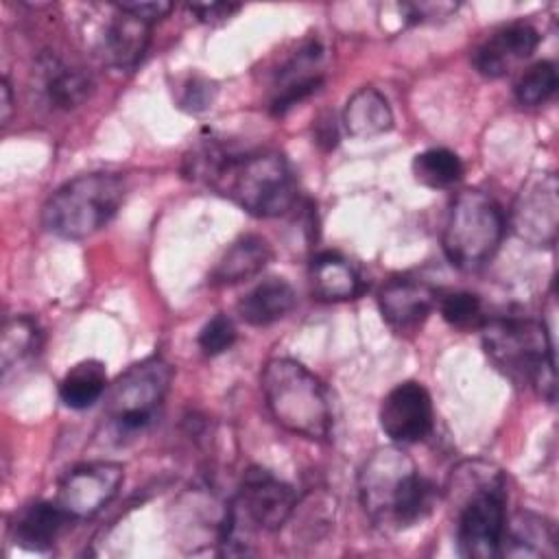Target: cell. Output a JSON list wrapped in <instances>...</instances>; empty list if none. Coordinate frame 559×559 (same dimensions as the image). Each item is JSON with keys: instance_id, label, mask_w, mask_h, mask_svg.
<instances>
[{"instance_id": "obj_1", "label": "cell", "mask_w": 559, "mask_h": 559, "mask_svg": "<svg viewBox=\"0 0 559 559\" xmlns=\"http://www.w3.org/2000/svg\"><path fill=\"white\" fill-rule=\"evenodd\" d=\"M188 162L192 179L205 181L221 197H227L253 216H284L297 201L295 177L277 151L238 153L207 144L194 151Z\"/></svg>"}, {"instance_id": "obj_2", "label": "cell", "mask_w": 559, "mask_h": 559, "mask_svg": "<svg viewBox=\"0 0 559 559\" xmlns=\"http://www.w3.org/2000/svg\"><path fill=\"white\" fill-rule=\"evenodd\" d=\"M454 496L461 500L456 520V546L467 559L498 557L507 520L504 480L498 469L465 463L452 474Z\"/></svg>"}, {"instance_id": "obj_3", "label": "cell", "mask_w": 559, "mask_h": 559, "mask_svg": "<svg viewBox=\"0 0 559 559\" xmlns=\"http://www.w3.org/2000/svg\"><path fill=\"white\" fill-rule=\"evenodd\" d=\"M491 362L515 384L535 386L555 402V343L544 323L522 317L491 319L480 325Z\"/></svg>"}, {"instance_id": "obj_4", "label": "cell", "mask_w": 559, "mask_h": 559, "mask_svg": "<svg viewBox=\"0 0 559 559\" xmlns=\"http://www.w3.org/2000/svg\"><path fill=\"white\" fill-rule=\"evenodd\" d=\"M297 496L290 485L262 467H249L238 493L218 524V544L225 555H247L251 537L260 531H280L293 515Z\"/></svg>"}, {"instance_id": "obj_5", "label": "cell", "mask_w": 559, "mask_h": 559, "mask_svg": "<svg viewBox=\"0 0 559 559\" xmlns=\"http://www.w3.org/2000/svg\"><path fill=\"white\" fill-rule=\"evenodd\" d=\"M262 393L273 419L293 435L325 441L332 408L323 384L297 360L273 358L262 371Z\"/></svg>"}, {"instance_id": "obj_6", "label": "cell", "mask_w": 559, "mask_h": 559, "mask_svg": "<svg viewBox=\"0 0 559 559\" xmlns=\"http://www.w3.org/2000/svg\"><path fill=\"white\" fill-rule=\"evenodd\" d=\"M124 199V181L114 173H87L57 188L41 210L44 227L68 240L103 229Z\"/></svg>"}, {"instance_id": "obj_7", "label": "cell", "mask_w": 559, "mask_h": 559, "mask_svg": "<svg viewBox=\"0 0 559 559\" xmlns=\"http://www.w3.org/2000/svg\"><path fill=\"white\" fill-rule=\"evenodd\" d=\"M504 234L500 205L483 190H461L443 227V253L461 271H476L493 258Z\"/></svg>"}, {"instance_id": "obj_8", "label": "cell", "mask_w": 559, "mask_h": 559, "mask_svg": "<svg viewBox=\"0 0 559 559\" xmlns=\"http://www.w3.org/2000/svg\"><path fill=\"white\" fill-rule=\"evenodd\" d=\"M173 367L162 358H146L129 367L107 393V417L118 435L142 432L168 393Z\"/></svg>"}, {"instance_id": "obj_9", "label": "cell", "mask_w": 559, "mask_h": 559, "mask_svg": "<svg viewBox=\"0 0 559 559\" xmlns=\"http://www.w3.org/2000/svg\"><path fill=\"white\" fill-rule=\"evenodd\" d=\"M415 463L400 448H378L360 469L358 491L365 513L380 526H393L397 502L415 474Z\"/></svg>"}, {"instance_id": "obj_10", "label": "cell", "mask_w": 559, "mask_h": 559, "mask_svg": "<svg viewBox=\"0 0 559 559\" xmlns=\"http://www.w3.org/2000/svg\"><path fill=\"white\" fill-rule=\"evenodd\" d=\"M559 183L552 173H535L511 207V229L533 247H552L559 227Z\"/></svg>"}, {"instance_id": "obj_11", "label": "cell", "mask_w": 559, "mask_h": 559, "mask_svg": "<svg viewBox=\"0 0 559 559\" xmlns=\"http://www.w3.org/2000/svg\"><path fill=\"white\" fill-rule=\"evenodd\" d=\"M124 480V467L114 461L83 463L66 474L57 502L74 520H87L107 507Z\"/></svg>"}, {"instance_id": "obj_12", "label": "cell", "mask_w": 559, "mask_h": 559, "mask_svg": "<svg viewBox=\"0 0 559 559\" xmlns=\"http://www.w3.org/2000/svg\"><path fill=\"white\" fill-rule=\"evenodd\" d=\"M380 428L395 443H417L432 430V402L419 382L393 386L380 404Z\"/></svg>"}, {"instance_id": "obj_13", "label": "cell", "mask_w": 559, "mask_h": 559, "mask_svg": "<svg viewBox=\"0 0 559 559\" xmlns=\"http://www.w3.org/2000/svg\"><path fill=\"white\" fill-rule=\"evenodd\" d=\"M539 46V33L526 24L515 22L496 31L487 41H483L474 55V68L487 79L504 76L515 63L528 59Z\"/></svg>"}, {"instance_id": "obj_14", "label": "cell", "mask_w": 559, "mask_h": 559, "mask_svg": "<svg viewBox=\"0 0 559 559\" xmlns=\"http://www.w3.org/2000/svg\"><path fill=\"white\" fill-rule=\"evenodd\" d=\"M378 304L384 321L391 328L397 332H413L435 308L437 293L432 286L419 280L393 277L380 288Z\"/></svg>"}, {"instance_id": "obj_15", "label": "cell", "mask_w": 559, "mask_h": 559, "mask_svg": "<svg viewBox=\"0 0 559 559\" xmlns=\"http://www.w3.org/2000/svg\"><path fill=\"white\" fill-rule=\"evenodd\" d=\"M498 557H557L555 524L531 511H518L504 520Z\"/></svg>"}, {"instance_id": "obj_16", "label": "cell", "mask_w": 559, "mask_h": 559, "mask_svg": "<svg viewBox=\"0 0 559 559\" xmlns=\"http://www.w3.org/2000/svg\"><path fill=\"white\" fill-rule=\"evenodd\" d=\"M151 41V24L118 9L105 26L103 57L118 70H133Z\"/></svg>"}, {"instance_id": "obj_17", "label": "cell", "mask_w": 559, "mask_h": 559, "mask_svg": "<svg viewBox=\"0 0 559 559\" xmlns=\"http://www.w3.org/2000/svg\"><path fill=\"white\" fill-rule=\"evenodd\" d=\"M72 518L59 507L57 500H39L15 513L11 524L13 539L28 550H48Z\"/></svg>"}, {"instance_id": "obj_18", "label": "cell", "mask_w": 559, "mask_h": 559, "mask_svg": "<svg viewBox=\"0 0 559 559\" xmlns=\"http://www.w3.org/2000/svg\"><path fill=\"white\" fill-rule=\"evenodd\" d=\"M295 299V290L286 280L266 277L238 301V314L245 323L264 328L284 319L293 310Z\"/></svg>"}, {"instance_id": "obj_19", "label": "cell", "mask_w": 559, "mask_h": 559, "mask_svg": "<svg viewBox=\"0 0 559 559\" xmlns=\"http://www.w3.org/2000/svg\"><path fill=\"white\" fill-rule=\"evenodd\" d=\"M271 255V245L262 236L247 234L223 253L210 275V282L214 286H229L249 280L269 264Z\"/></svg>"}, {"instance_id": "obj_20", "label": "cell", "mask_w": 559, "mask_h": 559, "mask_svg": "<svg viewBox=\"0 0 559 559\" xmlns=\"http://www.w3.org/2000/svg\"><path fill=\"white\" fill-rule=\"evenodd\" d=\"M310 282H312V293L325 301L354 299L362 290L356 269L345 258L332 251L319 253L312 260Z\"/></svg>"}, {"instance_id": "obj_21", "label": "cell", "mask_w": 559, "mask_h": 559, "mask_svg": "<svg viewBox=\"0 0 559 559\" xmlns=\"http://www.w3.org/2000/svg\"><path fill=\"white\" fill-rule=\"evenodd\" d=\"M343 124L354 138H373L391 129L393 114L386 98L376 87H360L345 105Z\"/></svg>"}, {"instance_id": "obj_22", "label": "cell", "mask_w": 559, "mask_h": 559, "mask_svg": "<svg viewBox=\"0 0 559 559\" xmlns=\"http://www.w3.org/2000/svg\"><path fill=\"white\" fill-rule=\"evenodd\" d=\"M107 389V371L98 360L74 365L59 384V397L68 408L83 411L94 406Z\"/></svg>"}, {"instance_id": "obj_23", "label": "cell", "mask_w": 559, "mask_h": 559, "mask_svg": "<svg viewBox=\"0 0 559 559\" xmlns=\"http://www.w3.org/2000/svg\"><path fill=\"white\" fill-rule=\"evenodd\" d=\"M413 175L426 188H450L463 177V164L454 151L435 146L415 155Z\"/></svg>"}, {"instance_id": "obj_24", "label": "cell", "mask_w": 559, "mask_h": 559, "mask_svg": "<svg viewBox=\"0 0 559 559\" xmlns=\"http://www.w3.org/2000/svg\"><path fill=\"white\" fill-rule=\"evenodd\" d=\"M39 343H41V332L31 317L20 314L9 319L2 328V345H0L2 373L7 376L11 367L33 358L39 349Z\"/></svg>"}, {"instance_id": "obj_25", "label": "cell", "mask_w": 559, "mask_h": 559, "mask_svg": "<svg viewBox=\"0 0 559 559\" xmlns=\"http://www.w3.org/2000/svg\"><path fill=\"white\" fill-rule=\"evenodd\" d=\"M94 90L90 74L79 68H55L46 81V94L52 107L74 109L83 105Z\"/></svg>"}, {"instance_id": "obj_26", "label": "cell", "mask_w": 559, "mask_h": 559, "mask_svg": "<svg viewBox=\"0 0 559 559\" xmlns=\"http://www.w3.org/2000/svg\"><path fill=\"white\" fill-rule=\"evenodd\" d=\"M557 90V70L550 61L533 63L515 83V98L524 107H537L546 103Z\"/></svg>"}, {"instance_id": "obj_27", "label": "cell", "mask_w": 559, "mask_h": 559, "mask_svg": "<svg viewBox=\"0 0 559 559\" xmlns=\"http://www.w3.org/2000/svg\"><path fill=\"white\" fill-rule=\"evenodd\" d=\"M441 317L459 330H469V328H480L485 323L483 319V304L474 293H448L439 301Z\"/></svg>"}, {"instance_id": "obj_28", "label": "cell", "mask_w": 559, "mask_h": 559, "mask_svg": "<svg viewBox=\"0 0 559 559\" xmlns=\"http://www.w3.org/2000/svg\"><path fill=\"white\" fill-rule=\"evenodd\" d=\"M199 347L207 356H218L236 343V328L227 314H214L199 332Z\"/></svg>"}, {"instance_id": "obj_29", "label": "cell", "mask_w": 559, "mask_h": 559, "mask_svg": "<svg viewBox=\"0 0 559 559\" xmlns=\"http://www.w3.org/2000/svg\"><path fill=\"white\" fill-rule=\"evenodd\" d=\"M321 83H323V79L317 76V74H312V76H306V79H299V81L280 85V87H277V96H275L273 103H271V111H273L275 116L286 114L293 105H297V103H301L304 98H308L310 94H314Z\"/></svg>"}, {"instance_id": "obj_30", "label": "cell", "mask_w": 559, "mask_h": 559, "mask_svg": "<svg viewBox=\"0 0 559 559\" xmlns=\"http://www.w3.org/2000/svg\"><path fill=\"white\" fill-rule=\"evenodd\" d=\"M216 94V87L205 79H192L181 96V107L190 111H203L212 105Z\"/></svg>"}, {"instance_id": "obj_31", "label": "cell", "mask_w": 559, "mask_h": 559, "mask_svg": "<svg viewBox=\"0 0 559 559\" xmlns=\"http://www.w3.org/2000/svg\"><path fill=\"white\" fill-rule=\"evenodd\" d=\"M116 7L135 15V17H140V20H144V22H148V24H153L155 20H162L173 9V4L164 2V0H157V2L155 0L153 2H120Z\"/></svg>"}, {"instance_id": "obj_32", "label": "cell", "mask_w": 559, "mask_h": 559, "mask_svg": "<svg viewBox=\"0 0 559 559\" xmlns=\"http://www.w3.org/2000/svg\"><path fill=\"white\" fill-rule=\"evenodd\" d=\"M240 7L238 4H223V2H210V4H190V11L197 13L201 22L216 24L227 20L231 13H236Z\"/></svg>"}, {"instance_id": "obj_33", "label": "cell", "mask_w": 559, "mask_h": 559, "mask_svg": "<svg viewBox=\"0 0 559 559\" xmlns=\"http://www.w3.org/2000/svg\"><path fill=\"white\" fill-rule=\"evenodd\" d=\"M314 140H317V144H321L325 151H330V148L336 146L338 133H336V124H334L332 116H321V118L314 122Z\"/></svg>"}, {"instance_id": "obj_34", "label": "cell", "mask_w": 559, "mask_h": 559, "mask_svg": "<svg viewBox=\"0 0 559 559\" xmlns=\"http://www.w3.org/2000/svg\"><path fill=\"white\" fill-rule=\"evenodd\" d=\"M11 111H13V94H11V85L7 79H2L0 83V120L2 124L9 122L11 118Z\"/></svg>"}]
</instances>
